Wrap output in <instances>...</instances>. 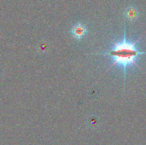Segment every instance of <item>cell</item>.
I'll use <instances>...</instances> for the list:
<instances>
[{"label":"cell","instance_id":"6da1fadb","mask_svg":"<svg viewBox=\"0 0 146 145\" xmlns=\"http://www.w3.org/2000/svg\"><path fill=\"white\" fill-rule=\"evenodd\" d=\"M140 38L133 41L127 38L126 26H124V33L121 40L116 41L113 44L110 50L100 53V55L107 56L111 60V67L117 66L123 71L124 84L126 83V76L127 70L133 67H139L138 62L141 56L146 55V51H141L138 44Z\"/></svg>","mask_w":146,"mask_h":145},{"label":"cell","instance_id":"7a4b0ae2","mask_svg":"<svg viewBox=\"0 0 146 145\" xmlns=\"http://www.w3.org/2000/svg\"><path fill=\"white\" fill-rule=\"evenodd\" d=\"M72 34L75 38L80 39L86 34V27L82 24H77L73 27Z\"/></svg>","mask_w":146,"mask_h":145},{"label":"cell","instance_id":"3957f363","mask_svg":"<svg viewBox=\"0 0 146 145\" xmlns=\"http://www.w3.org/2000/svg\"><path fill=\"white\" fill-rule=\"evenodd\" d=\"M125 16L128 21H134L139 17V10L135 6H128L125 11Z\"/></svg>","mask_w":146,"mask_h":145}]
</instances>
